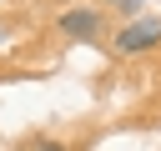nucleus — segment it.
Segmentation results:
<instances>
[{
    "label": "nucleus",
    "instance_id": "nucleus-1",
    "mask_svg": "<svg viewBox=\"0 0 161 151\" xmlns=\"http://www.w3.org/2000/svg\"><path fill=\"white\" fill-rule=\"evenodd\" d=\"M156 40H161V20H156V15H146V20H136V25H126L116 45H121V55H136V50H151Z\"/></svg>",
    "mask_w": 161,
    "mask_h": 151
},
{
    "label": "nucleus",
    "instance_id": "nucleus-4",
    "mask_svg": "<svg viewBox=\"0 0 161 151\" xmlns=\"http://www.w3.org/2000/svg\"><path fill=\"white\" fill-rule=\"evenodd\" d=\"M116 5H126V0H116Z\"/></svg>",
    "mask_w": 161,
    "mask_h": 151
},
{
    "label": "nucleus",
    "instance_id": "nucleus-2",
    "mask_svg": "<svg viewBox=\"0 0 161 151\" xmlns=\"http://www.w3.org/2000/svg\"><path fill=\"white\" fill-rule=\"evenodd\" d=\"M60 30L75 35V40H91V35L101 30V15H96V10H65V15H60Z\"/></svg>",
    "mask_w": 161,
    "mask_h": 151
},
{
    "label": "nucleus",
    "instance_id": "nucleus-3",
    "mask_svg": "<svg viewBox=\"0 0 161 151\" xmlns=\"http://www.w3.org/2000/svg\"><path fill=\"white\" fill-rule=\"evenodd\" d=\"M35 151H65V146H60V141H40Z\"/></svg>",
    "mask_w": 161,
    "mask_h": 151
}]
</instances>
